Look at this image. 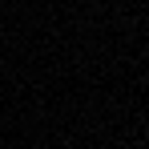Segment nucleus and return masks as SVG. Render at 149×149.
Masks as SVG:
<instances>
[]
</instances>
